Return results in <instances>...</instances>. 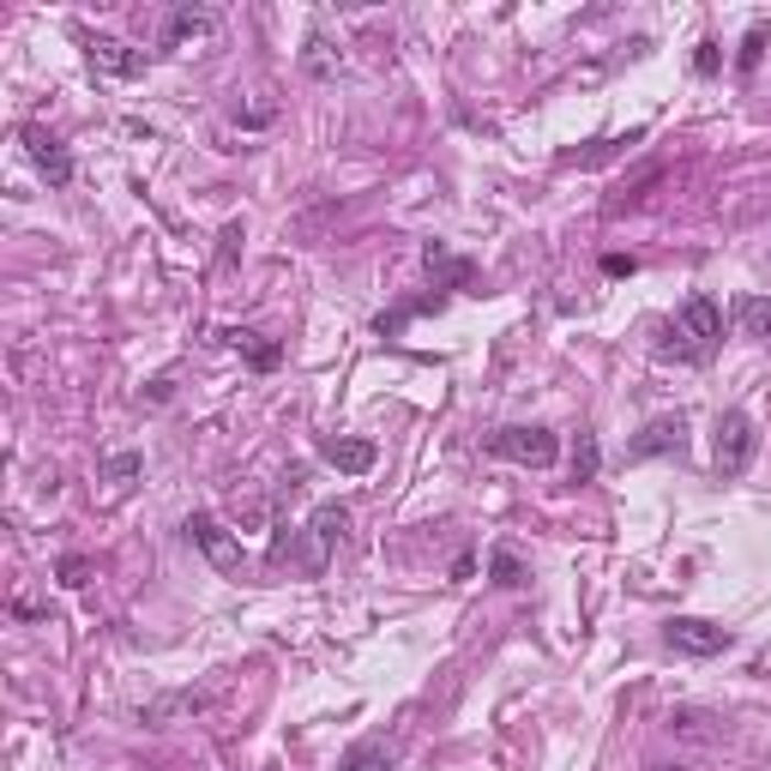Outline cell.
<instances>
[{
	"label": "cell",
	"instance_id": "1",
	"mask_svg": "<svg viewBox=\"0 0 771 771\" xmlns=\"http://www.w3.org/2000/svg\"><path fill=\"white\" fill-rule=\"evenodd\" d=\"M717 344H724V307L712 302V295H687V302L675 307V319L663 326V356H675V362H712Z\"/></svg>",
	"mask_w": 771,
	"mask_h": 771
},
{
	"label": "cell",
	"instance_id": "14",
	"mask_svg": "<svg viewBox=\"0 0 771 771\" xmlns=\"http://www.w3.org/2000/svg\"><path fill=\"white\" fill-rule=\"evenodd\" d=\"M670 729H675V736H687V741H717V736H724V729H717V717L699 712V705H675Z\"/></svg>",
	"mask_w": 771,
	"mask_h": 771
},
{
	"label": "cell",
	"instance_id": "16",
	"mask_svg": "<svg viewBox=\"0 0 771 771\" xmlns=\"http://www.w3.org/2000/svg\"><path fill=\"white\" fill-rule=\"evenodd\" d=\"M338 771H392V748H386V741H356V748L338 760Z\"/></svg>",
	"mask_w": 771,
	"mask_h": 771
},
{
	"label": "cell",
	"instance_id": "13",
	"mask_svg": "<svg viewBox=\"0 0 771 771\" xmlns=\"http://www.w3.org/2000/svg\"><path fill=\"white\" fill-rule=\"evenodd\" d=\"M422 265H428V272L441 278L446 290H470V278H477V265L458 260V253H446L441 241H428V248H422Z\"/></svg>",
	"mask_w": 771,
	"mask_h": 771
},
{
	"label": "cell",
	"instance_id": "19",
	"mask_svg": "<svg viewBox=\"0 0 771 771\" xmlns=\"http://www.w3.org/2000/svg\"><path fill=\"white\" fill-rule=\"evenodd\" d=\"M597 465H602V453H597V434H578V453H573V482H597Z\"/></svg>",
	"mask_w": 771,
	"mask_h": 771
},
{
	"label": "cell",
	"instance_id": "22",
	"mask_svg": "<svg viewBox=\"0 0 771 771\" xmlns=\"http://www.w3.org/2000/svg\"><path fill=\"white\" fill-rule=\"evenodd\" d=\"M760 48H765V24H753L748 43H741V61H736V67H741V73H753V67H760Z\"/></svg>",
	"mask_w": 771,
	"mask_h": 771
},
{
	"label": "cell",
	"instance_id": "8",
	"mask_svg": "<svg viewBox=\"0 0 771 771\" xmlns=\"http://www.w3.org/2000/svg\"><path fill=\"white\" fill-rule=\"evenodd\" d=\"M681 441H687V416H681V410H675V416H651L645 428H639L633 441H627V458H633V465H639V458H663V453H681Z\"/></svg>",
	"mask_w": 771,
	"mask_h": 771
},
{
	"label": "cell",
	"instance_id": "6",
	"mask_svg": "<svg viewBox=\"0 0 771 771\" xmlns=\"http://www.w3.org/2000/svg\"><path fill=\"white\" fill-rule=\"evenodd\" d=\"M182 531H187V543L199 549V555L211 561L217 573H236V567H241V543H236V536H229L224 524L211 519V512H193V519L182 524Z\"/></svg>",
	"mask_w": 771,
	"mask_h": 771
},
{
	"label": "cell",
	"instance_id": "25",
	"mask_svg": "<svg viewBox=\"0 0 771 771\" xmlns=\"http://www.w3.org/2000/svg\"><path fill=\"white\" fill-rule=\"evenodd\" d=\"M717 61H724V55H717V43H699V55H693V73H699V79H712Z\"/></svg>",
	"mask_w": 771,
	"mask_h": 771
},
{
	"label": "cell",
	"instance_id": "9",
	"mask_svg": "<svg viewBox=\"0 0 771 771\" xmlns=\"http://www.w3.org/2000/svg\"><path fill=\"white\" fill-rule=\"evenodd\" d=\"M217 7H170V19H163V36H158V48H187L193 36H211L217 31Z\"/></svg>",
	"mask_w": 771,
	"mask_h": 771
},
{
	"label": "cell",
	"instance_id": "5",
	"mask_svg": "<svg viewBox=\"0 0 771 771\" xmlns=\"http://www.w3.org/2000/svg\"><path fill=\"white\" fill-rule=\"evenodd\" d=\"M19 139H24V158L36 163V175H43L48 187H67V182H73V151L61 145L55 133H43V127L24 121V127H19Z\"/></svg>",
	"mask_w": 771,
	"mask_h": 771
},
{
	"label": "cell",
	"instance_id": "15",
	"mask_svg": "<svg viewBox=\"0 0 771 771\" xmlns=\"http://www.w3.org/2000/svg\"><path fill=\"white\" fill-rule=\"evenodd\" d=\"M736 319H741V332H748V338L771 344V295H741V302H736Z\"/></svg>",
	"mask_w": 771,
	"mask_h": 771
},
{
	"label": "cell",
	"instance_id": "24",
	"mask_svg": "<svg viewBox=\"0 0 771 771\" xmlns=\"http://www.w3.org/2000/svg\"><path fill=\"white\" fill-rule=\"evenodd\" d=\"M272 115H278V102L265 97V102H253V109H236V121H241V127H265Z\"/></svg>",
	"mask_w": 771,
	"mask_h": 771
},
{
	"label": "cell",
	"instance_id": "4",
	"mask_svg": "<svg viewBox=\"0 0 771 771\" xmlns=\"http://www.w3.org/2000/svg\"><path fill=\"white\" fill-rule=\"evenodd\" d=\"M663 639L681 651V658H724L729 645H736V633L717 621H699V615H675L670 627H663Z\"/></svg>",
	"mask_w": 771,
	"mask_h": 771
},
{
	"label": "cell",
	"instance_id": "18",
	"mask_svg": "<svg viewBox=\"0 0 771 771\" xmlns=\"http://www.w3.org/2000/svg\"><path fill=\"white\" fill-rule=\"evenodd\" d=\"M488 573H495V585H507V590L524 585V561L512 555V549H495V555H488Z\"/></svg>",
	"mask_w": 771,
	"mask_h": 771
},
{
	"label": "cell",
	"instance_id": "2",
	"mask_svg": "<svg viewBox=\"0 0 771 771\" xmlns=\"http://www.w3.org/2000/svg\"><path fill=\"white\" fill-rule=\"evenodd\" d=\"M488 453L507 458V465L549 470V465L561 458V434H555V428H536V422H512V428H495V434H488Z\"/></svg>",
	"mask_w": 771,
	"mask_h": 771
},
{
	"label": "cell",
	"instance_id": "7",
	"mask_svg": "<svg viewBox=\"0 0 771 771\" xmlns=\"http://www.w3.org/2000/svg\"><path fill=\"white\" fill-rule=\"evenodd\" d=\"M85 55H91V73H102V79H139V73L151 67L145 48H127V43H115V36H91Z\"/></svg>",
	"mask_w": 771,
	"mask_h": 771
},
{
	"label": "cell",
	"instance_id": "27",
	"mask_svg": "<svg viewBox=\"0 0 771 771\" xmlns=\"http://www.w3.org/2000/svg\"><path fill=\"white\" fill-rule=\"evenodd\" d=\"M651 771H675V765H651Z\"/></svg>",
	"mask_w": 771,
	"mask_h": 771
},
{
	"label": "cell",
	"instance_id": "20",
	"mask_svg": "<svg viewBox=\"0 0 771 771\" xmlns=\"http://www.w3.org/2000/svg\"><path fill=\"white\" fill-rule=\"evenodd\" d=\"M229 344H236V350H248V362H253V368H278V356H284L278 344H260L253 332H229Z\"/></svg>",
	"mask_w": 771,
	"mask_h": 771
},
{
	"label": "cell",
	"instance_id": "3",
	"mask_svg": "<svg viewBox=\"0 0 771 771\" xmlns=\"http://www.w3.org/2000/svg\"><path fill=\"white\" fill-rule=\"evenodd\" d=\"M760 453V428H753L748 410H724L717 416V477H741Z\"/></svg>",
	"mask_w": 771,
	"mask_h": 771
},
{
	"label": "cell",
	"instance_id": "17",
	"mask_svg": "<svg viewBox=\"0 0 771 771\" xmlns=\"http://www.w3.org/2000/svg\"><path fill=\"white\" fill-rule=\"evenodd\" d=\"M199 705H205V693H170V699L145 705V724H151V729H163L170 717H182V712H199Z\"/></svg>",
	"mask_w": 771,
	"mask_h": 771
},
{
	"label": "cell",
	"instance_id": "21",
	"mask_svg": "<svg viewBox=\"0 0 771 771\" xmlns=\"http://www.w3.org/2000/svg\"><path fill=\"white\" fill-rule=\"evenodd\" d=\"M139 470H145V453H115L109 465H102V477H109L115 488H127V482L139 477Z\"/></svg>",
	"mask_w": 771,
	"mask_h": 771
},
{
	"label": "cell",
	"instance_id": "26",
	"mask_svg": "<svg viewBox=\"0 0 771 771\" xmlns=\"http://www.w3.org/2000/svg\"><path fill=\"white\" fill-rule=\"evenodd\" d=\"M602 272H609V278H627V272H633V260H627V253H609V260H602Z\"/></svg>",
	"mask_w": 771,
	"mask_h": 771
},
{
	"label": "cell",
	"instance_id": "12",
	"mask_svg": "<svg viewBox=\"0 0 771 771\" xmlns=\"http://www.w3.org/2000/svg\"><path fill=\"white\" fill-rule=\"evenodd\" d=\"M344 524H350V507H338V500H332V507H319L314 519H307V536H314V555H307V567H326V549L344 536Z\"/></svg>",
	"mask_w": 771,
	"mask_h": 771
},
{
	"label": "cell",
	"instance_id": "23",
	"mask_svg": "<svg viewBox=\"0 0 771 771\" xmlns=\"http://www.w3.org/2000/svg\"><path fill=\"white\" fill-rule=\"evenodd\" d=\"M85 578H91V561H85V555H67V561H61V585H67V590H79Z\"/></svg>",
	"mask_w": 771,
	"mask_h": 771
},
{
	"label": "cell",
	"instance_id": "10",
	"mask_svg": "<svg viewBox=\"0 0 771 771\" xmlns=\"http://www.w3.org/2000/svg\"><path fill=\"white\" fill-rule=\"evenodd\" d=\"M302 73H307V79H319V85L344 73V48L332 43L326 24H307V36H302Z\"/></svg>",
	"mask_w": 771,
	"mask_h": 771
},
{
	"label": "cell",
	"instance_id": "11",
	"mask_svg": "<svg viewBox=\"0 0 771 771\" xmlns=\"http://www.w3.org/2000/svg\"><path fill=\"white\" fill-rule=\"evenodd\" d=\"M319 458H326L332 470H344V477H362V470H374L380 446L374 441H350V434H332V441H319Z\"/></svg>",
	"mask_w": 771,
	"mask_h": 771
}]
</instances>
